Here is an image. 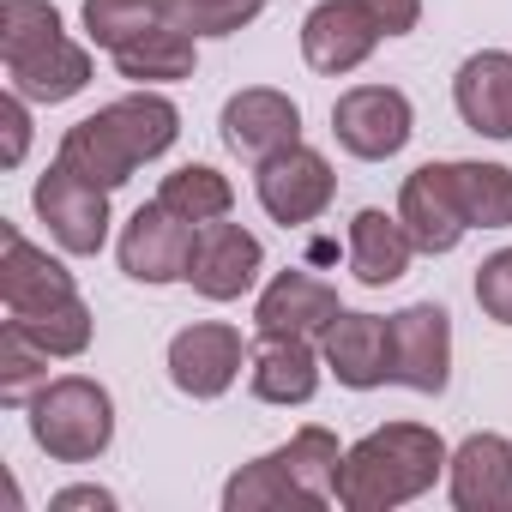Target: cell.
Instances as JSON below:
<instances>
[{"mask_svg": "<svg viewBox=\"0 0 512 512\" xmlns=\"http://www.w3.org/2000/svg\"><path fill=\"white\" fill-rule=\"evenodd\" d=\"M446 440L428 422H386L374 434H362L344 452L338 470V506L350 512H392L416 494H428L446 470Z\"/></svg>", "mask_w": 512, "mask_h": 512, "instance_id": "obj_1", "label": "cell"}, {"mask_svg": "<svg viewBox=\"0 0 512 512\" xmlns=\"http://www.w3.org/2000/svg\"><path fill=\"white\" fill-rule=\"evenodd\" d=\"M31 440L55 464H91L115 440V398L91 374H61L31 398Z\"/></svg>", "mask_w": 512, "mask_h": 512, "instance_id": "obj_2", "label": "cell"}, {"mask_svg": "<svg viewBox=\"0 0 512 512\" xmlns=\"http://www.w3.org/2000/svg\"><path fill=\"white\" fill-rule=\"evenodd\" d=\"M332 133L350 157L362 163H386L410 145L416 133V115H410V97L398 85H350L338 103H332Z\"/></svg>", "mask_w": 512, "mask_h": 512, "instance_id": "obj_3", "label": "cell"}, {"mask_svg": "<svg viewBox=\"0 0 512 512\" xmlns=\"http://www.w3.org/2000/svg\"><path fill=\"white\" fill-rule=\"evenodd\" d=\"M260 266H266V247L253 229L217 217V223H199L193 229V253H187V284L205 296V302H241L253 284H260Z\"/></svg>", "mask_w": 512, "mask_h": 512, "instance_id": "obj_4", "label": "cell"}, {"mask_svg": "<svg viewBox=\"0 0 512 512\" xmlns=\"http://www.w3.org/2000/svg\"><path fill=\"white\" fill-rule=\"evenodd\" d=\"M37 217L49 223V235L67 247V253H103L109 241V187L73 175L67 163H55L49 175H37V193H31Z\"/></svg>", "mask_w": 512, "mask_h": 512, "instance_id": "obj_5", "label": "cell"}, {"mask_svg": "<svg viewBox=\"0 0 512 512\" xmlns=\"http://www.w3.org/2000/svg\"><path fill=\"white\" fill-rule=\"evenodd\" d=\"M253 193H260V205H266L272 223L290 229V223H314V217L332 205L338 175H332V163H326L314 145H290V151H278V157L260 163Z\"/></svg>", "mask_w": 512, "mask_h": 512, "instance_id": "obj_6", "label": "cell"}, {"mask_svg": "<svg viewBox=\"0 0 512 512\" xmlns=\"http://www.w3.org/2000/svg\"><path fill=\"white\" fill-rule=\"evenodd\" d=\"M217 133L241 163H266V157L302 145V109H296V97H284L272 85H247L223 103Z\"/></svg>", "mask_w": 512, "mask_h": 512, "instance_id": "obj_7", "label": "cell"}, {"mask_svg": "<svg viewBox=\"0 0 512 512\" xmlns=\"http://www.w3.org/2000/svg\"><path fill=\"white\" fill-rule=\"evenodd\" d=\"M392 380L440 398L452 380V314L440 302H416L404 314H392Z\"/></svg>", "mask_w": 512, "mask_h": 512, "instance_id": "obj_8", "label": "cell"}, {"mask_svg": "<svg viewBox=\"0 0 512 512\" xmlns=\"http://www.w3.org/2000/svg\"><path fill=\"white\" fill-rule=\"evenodd\" d=\"M121 272L133 284H187V253H193V223L175 217L169 205H139L121 229Z\"/></svg>", "mask_w": 512, "mask_h": 512, "instance_id": "obj_9", "label": "cell"}, {"mask_svg": "<svg viewBox=\"0 0 512 512\" xmlns=\"http://www.w3.org/2000/svg\"><path fill=\"white\" fill-rule=\"evenodd\" d=\"M241 362H247V344L223 320H199V326H187V332L169 338V380L187 398H223L235 386Z\"/></svg>", "mask_w": 512, "mask_h": 512, "instance_id": "obj_10", "label": "cell"}, {"mask_svg": "<svg viewBox=\"0 0 512 512\" xmlns=\"http://www.w3.org/2000/svg\"><path fill=\"white\" fill-rule=\"evenodd\" d=\"M374 49H380V25L368 19L362 0H320V7L302 19V55L326 79L356 73Z\"/></svg>", "mask_w": 512, "mask_h": 512, "instance_id": "obj_11", "label": "cell"}, {"mask_svg": "<svg viewBox=\"0 0 512 512\" xmlns=\"http://www.w3.org/2000/svg\"><path fill=\"white\" fill-rule=\"evenodd\" d=\"M398 217H404L416 253H452L470 235V217H464L458 187H452V163H422L416 175H404Z\"/></svg>", "mask_w": 512, "mask_h": 512, "instance_id": "obj_12", "label": "cell"}, {"mask_svg": "<svg viewBox=\"0 0 512 512\" xmlns=\"http://www.w3.org/2000/svg\"><path fill=\"white\" fill-rule=\"evenodd\" d=\"M338 290L314 272H278L253 308V326L260 338H326V326L338 320Z\"/></svg>", "mask_w": 512, "mask_h": 512, "instance_id": "obj_13", "label": "cell"}, {"mask_svg": "<svg viewBox=\"0 0 512 512\" xmlns=\"http://www.w3.org/2000/svg\"><path fill=\"white\" fill-rule=\"evenodd\" d=\"M326 368L338 374V386L350 392H374L392 380V320L380 314H338L320 338Z\"/></svg>", "mask_w": 512, "mask_h": 512, "instance_id": "obj_14", "label": "cell"}, {"mask_svg": "<svg viewBox=\"0 0 512 512\" xmlns=\"http://www.w3.org/2000/svg\"><path fill=\"white\" fill-rule=\"evenodd\" d=\"M446 488L458 512H512V440L470 434L446 458Z\"/></svg>", "mask_w": 512, "mask_h": 512, "instance_id": "obj_15", "label": "cell"}, {"mask_svg": "<svg viewBox=\"0 0 512 512\" xmlns=\"http://www.w3.org/2000/svg\"><path fill=\"white\" fill-rule=\"evenodd\" d=\"M67 296H79L73 272L61 260H49L43 247H31L13 223L0 229V302H7V314H37Z\"/></svg>", "mask_w": 512, "mask_h": 512, "instance_id": "obj_16", "label": "cell"}, {"mask_svg": "<svg viewBox=\"0 0 512 512\" xmlns=\"http://www.w3.org/2000/svg\"><path fill=\"white\" fill-rule=\"evenodd\" d=\"M452 103L458 121L482 139H512V55L506 49H482L458 67L452 79Z\"/></svg>", "mask_w": 512, "mask_h": 512, "instance_id": "obj_17", "label": "cell"}, {"mask_svg": "<svg viewBox=\"0 0 512 512\" xmlns=\"http://www.w3.org/2000/svg\"><path fill=\"white\" fill-rule=\"evenodd\" d=\"M320 362L326 356L314 350V338H260L247 386L260 404H308L320 392Z\"/></svg>", "mask_w": 512, "mask_h": 512, "instance_id": "obj_18", "label": "cell"}, {"mask_svg": "<svg viewBox=\"0 0 512 512\" xmlns=\"http://www.w3.org/2000/svg\"><path fill=\"white\" fill-rule=\"evenodd\" d=\"M7 79H13V91H19L25 103H67V97H79V91L91 85V49L61 31L55 43H43V49L7 61Z\"/></svg>", "mask_w": 512, "mask_h": 512, "instance_id": "obj_19", "label": "cell"}, {"mask_svg": "<svg viewBox=\"0 0 512 512\" xmlns=\"http://www.w3.org/2000/svg\"><path fill=\"white\" fill-rule=\"evenodd\" d=\"M410 253H416V241H410L404 217H386L374 205L350 217V272H356V284H368V290L398 284L410 272Z\"/></svg>", "mask_w": 512, "mask_h": 512, "instance_id": "obj_20", "label": "cell"}, {"mask_svg": "<svg viewBox=\"0 0 512 512\" xmlns=\"http://www.w3.org/2000/svg\"><path fill=\"white\" fill-rule=\"evenodd\" d=\"M55 163H67L73 175H85V181H97V187H127L133 181V151L121 145V133L109 127V115L97 109V115H85V121H73L67 133H61V157Z\"/></svg>", "mask_w": 512, "mask_h": 512, "instance_id": "obj_21", "label": "cell"}, {"mask_svg": "<svg viewBox=\"0 0 512 512\" xmlns=\"http://www.w3.org/2000/svg\"><path fill=\"white\" fill-rule=\"evenodd\" d=\"M193 67H199V37L175 19H163L157 31H145L115 55V73L133 85H175V79H193Z\"/></svg>", "mask_w": 512, "mask_h": 512, "instance_id": "obj_22", "label": "cell"}, {"mask_svg": "<svg viewBox=\"0 0 512 512\" xmlns=\"http://www.w3.org/2000/svg\"><path fill=\"white\" fill-rule=\"evenodd\" d=\"M103 115H109V127L121 133V145L133 151V163H151V157H163V151L181 139V109H175L163 91H151V85L115 97Z\"/></svg>", "mask_w": 512, "mask_h": 512, "instance_id": "obj_23", "label": "cell"}, {"mask_svg": "<svg viewBox=\"0 0 512 512\" xmlns=\"http://www.w3.org/2000/svg\"><path fill=\"white\" fill-rule=\"evenodd\" d=\"M266 506H302V512L320 506V500L290 476V464H284L278 452L241 464V470L223 482V512H266Z\"/></svg>", "mask_w": 512, "mask_h": 512, "instance_id": "obj_24", "label": "cell"}, {"mask_svg": "<svg viewBox=\"0 0 512 512\" xmlns=\"http://www.w3.org/2000/svg\"><path fill=\"white\" fill-rule=\"evenodd\" d=\"M157 205H169L175 217H187V223L199 229V223H217V217H229V205H235V187H229V175H217L211 163H181L175 175H163V187H157Z\"/></svg>", "mask_w": 512, "mask_h": 512, "instance_id": "obj_25", "label": "cell"}, {"mask_svg": "<svg viewBox=\"0 0 512 512\" xmlns=\"http://www.w3.org/2000/svg\"><path fill=\"white\" fill-rule=\"evenodd\" d=\"M458 205L470 229H512V169L506 163H452Z\"/></svg>", "mask_w": 512, "mask_h": 512, "instance_id": "obj_26", "label": "cell"}, {"mask_svg": "<svg viewBox=\"0 0 512 512\" xmlns=\"http://www.w3.org/2000/svg\"><path fill=\"white\" fill-rule=\"evenodd\" d=\"M163 19H169V0H85V37L109 55H121Z\"/></svg>", "mask_w": 512, "mask_h": 512, "instance_id": "obj_27", "label": "cell"}, {"mask_svg": "<svg viewBox=\"0 0 512 512\" xmlns=\"http://www.w3.org/2000/svg\"><path fill=\"white\" fill-rule=\"evenodd\" d=\"M49 350L31 338V332H19L13 320L0 326V404H13V410H31V398L49 386Z\"/></svg>", "mask_w": 512, "mask_h": 512, "instance_id": "obj_28", "label": "cell"}, {"mask_svg": "<svg viewBox=\"0 0 512 512\" xmlns=\"http://www.w3.org/2000/svg\"><path fill=\"white\" fill-rule=\"evenodd\" d=\"M278 458L290 464V476L326 506V500H338V470H344V452H338V434L332 428H296L284 446H278Z\"/></svg>", "mask_w": 512, "mask_h": 512, "instance_id": "obj_29", "label": "cell"}, {"mask_svg": "<svg viewBox=\"0 0 512 512\" xmlns=\"http://www.w3.org/2000/svg\"><path fill=\"white\" fill-rule=\"evenodd\" d=\"M13 326L31 332L55 362L91 350V308H85L79 296H67V302H55V308H37V314H13Z\"/></svg>", "mask_w": 512, "mask_h": 512, "instance_id": "obj_30", "label": "cell"}, {"mask_svg": "<svg viewBox=\"0 0 512 512\" xmlns=\"http://www.w3.org/2000/svg\"><path fill=\"white\" fill-rule=\"evenodd\" d=\"M55 37H61V13L49 0H7L0 7V61H19Z\"/></svg>", "mask_w": 512, "mask_h": 512, "instance_id": "obj_31", "label": "cell"}, {"mask_svg": "<svg viewBox=\"0 0 512 512\" xmlns=\"http://www.w3.org/2000/svg\"><path fill=\"white\" fill-rule=\"evenodd\" d=\"M266 13V0H169V19L187 25L193 37H235Z\"/></svg>", "mask_w": 512, "mask_h": 512, "instance_id": "obj_32", "label": "cell"}, {"mask_svg": "<svg viewBox=\"0 0 512 512\" xmlns=\"http://www.w3.org/2000/svg\"><path fill=\"white\" fill-rule=\"evenodd\" d=\"M476 308L494 326H512V247L488 253V260L476 266Z\"/></svg>", "mask_w": 512, "mask_h": 512, "instance_id": "obj_33", "label": "cell"}, {"mask_svg": "<svg viewBox=\"0 0 512 512\" xmlns=\"http://www.w3.org/2000/svg\"><path fill=\"white\" fill-rule=\"evenodd\" d=\"M0 127H7V151H0V163L19 169L25 151H31V103L19 91H7V103H0Z\"/></svg>", "mask_w": 512, "mask_h": 512, "instance_id": "obj_34", "label": "cell"}, {"mask_svg": "<svg viewBox=\"0 0 512 512\" xmlns=\"http://www.w3.org/2000/svg\"><path fill=\"white\" fill-rule=\"evenodd\" d=\"M362 7L380 25V37H410L422 25V0H362Z\"/></svg>", "mask_w": 512, "mask_h": 512, "instance_id": "obj_35", "label": "cell"}, {"mask_svg": "<svg viewBox=\"0 0 512 512\" xmlns=\"http://www.w3.org/2000/svg\"><path fill=\"white\" fill-rule=\"evenodd\" d=\"M49 506H55V512H73V506H97V512H115V494H109V488H61Z\"/></svg>", "mask_w": 512, "mask_h": 512, "instance_id": "obj_36", "label": "cell"}]
</instances>
